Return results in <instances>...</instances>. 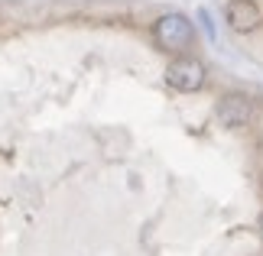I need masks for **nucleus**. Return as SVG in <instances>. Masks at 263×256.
<instances>
[{"label":"nucleus","instance_id":"obj_1","mask_svg":"<svg viewBox=\"0 0 263 256\" xmlns=\"http://www.w3.org/2000/svg\"><path fill=\"white\" fill-rule=\"evenodd\" d=\"M153 39L166 52H185V49L195 43V26L182 13H163L153 23Z\"/></svg>","mask_w":263,"mask_h":256},{"label":"nucleus","instance_id":"obj_2","mask_svg":"<svg viewBox=\"0 0 263 256\" xmlns=\"http://www.w3.org/2000/svg\"><path fill=\"white\" fill-rule=\"evenodd\" d=\"M205 78H208L205 65H201L198 58H192V55H179V58H173V62H169V68H166L169 88L182 91V94H192V91H198L201 85H205Z\"/></svg>","mask_w":263,"mask_h":256},{"label":"nucleus","instance_id":"obj_3","mask_svg":"<svg viewBox=\"0 0 263 256\" xmlns=\"http://www.w3.org/2000/svg\"><path fill=\"white\" fill-rule=\"evenodd\" d=\"M215 117H218V124H224V127H247L250 120H254V104H250V97L247 94H224L218 101V107H215Z\"/></svg>","mask_w":263,"mask_h":256},{"label":"nucleus","instance_id":"obj_4","mask_svg":"<svg viewBox=\"0 0 263 256\" xmlns=\"http://www.w3.org/2000/svg\"><path fill=\"white\" fill-rule=\"evenodd\" d=\"M228 23L234 33H254L263 23V4L260 0H231L228 4Z\"/></svg>","mask_w":263,"mask_h":256},{"label":"nucleus","instance_id":"obj_5","mask_svg":"<svg viewBox=\"0 0 263 256\" xmlns=\"http://www.w3.org/2000/svg\"><path fill=\"white\" fill-rule=\"evenodd\" d=\"M260 230H263V218H260Z\"/></svg>","mask_w":263,"mask_h":256}]
</instances>
